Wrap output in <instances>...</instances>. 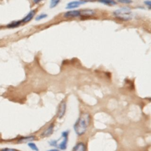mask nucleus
I'll use <instances>...</instances> for the list:
<instances>
[{
  "label": "nucleus",
  "instance_id": "nucleus-12",
  "mask_svg": "<svg viewBox=\"0 0 151 151\" xmlns=\"http://www.w3.org/2000/svg\"><path fill=\"white\" fill-rule=\"evenodd\" d=\"M99 2L102 4L107 5H115L116 4V2L115 0H99Z\"/></svg>",
  "mask_w": 151,
  "mask_h": 151
},
{
  "label": "nucleus",
  "instance_id": "nucleus-1",
  "mask_svg": "<svg viewBox=\"0 0 151 151\" xmlns=\"http://www.w3.org/2000/svg\"><path fill=\"white\" fill-rule=\"evenodd\" d=\"M89 124L90 115L87 113L82 114L74 126V129L76 133L78 135H83L86 130H87Z\"/></svg>",
  "mask_w": 151,
  "mask_h": 151
},
{
  "label": "nucleus",
  "instance_id": "nucleus-18",
  "mask_svg": "<svg viewBox=\"0 0 151 151\" xmlns=\"http://www.w3.org/2000/svg\"><path fill=\"white\" fill-rule=\"evenodd\" d=\"M1 151H18L15 149H11V148H4L2 149Z\"/></svg>",
  "mask_w": 151,
  "mask_h": 151
},
{
  "label": "nucleus",
  "instance_id": "nucleus-11",
  "mask_svg": "<svg viewBox=\"0 0 151 151\" xmlns=\"http://www.w3.org/2000/svg\"><path fill=\"white\" fill-rule=\"evenodd\" d=\"M73 151H86V146L83 143H79L74 146Z\"/></svg>",
  "mask_w": 151,
  "mask_h": 151
},
{
  "label": "nucleus",
  "instance_id": "nucleus-22",
  "mask_svg": "<svg viewBox=\"0 0 151 151\" xmlns=\"http://www.w3.org/2000/svg\"><path fill=\"white\" fill-rule=\"evenodd\" d=\"M81 1H83L86 3L87 1H96V0H81Z\"/></svg>",
  "mask_w": 151,
  "mask_h": 151
},
{
  "label": "nucleus",
  "instance_id": "nucleus-23",
  "mask_svg": "<svg viewBox=\"0 0 151 151\" xmlns=\"http://www.w3.org/2000/svg\"><path fill=\"white\" fill-rule=\"evenodd\" d=\"M48 151H59V150H57V149H51V150H49Z\"/></svg>",
  "mask_w": 151,
  "mask_h": 151
},
{
  "label": "nucleus",
  "instance_id": "nucleus-4",
  "mask_svg": "<svg viewBox=\"0 0 151 151\" xmlns=\"http://www.w3.org/2000/svg\"><path fill=\"white\" fill-rule=\"evenodd\" d=\"M68 134H69V132H68V131L63 132L62 133V136L64 138V140L63 141V142L59 145V148H60L61 149H62V150L66 149V148H67Z\"/></svg>",
  "mask_w": 151,
  "mask_h": 151
},
{
  "label": "nucleus",
  "instance_id": "nucleus-15",
  "mask_svg": "<svg viewBox=\"0 0 151 151\" xmlns=\"http://www.w3.org/2000/svg\"><path fill=\"white\" fill-rule=\"evenodd\" d=\"M28 146L33 150L35 151H38V148H37V146H36V145L34 143H29L28 144Z\"/></svg>",
  "mask_w": 151,
  "mask_h": 151
},
{
  "label": "nucleus",
  "instance_id": "nucleus-19",
  "mask_svg": "<svg viewBox=\"0 0 151 151\" xmlns=\"http://www.w3.org/2000/svg\"><path fill=\"white\" fill-rule=\"evenodd\" d=\"M145 4L148 7V8L150 9V7H151V3L150 1H145Z\"/></svg>",
  "mask_w": 151,
  "mask_h": 151
},
{
  "label": "nucleus",
  "instance_id": "nucleus-7",
  "mask_svg": "<svg viewBox=\"0 0 151 151\" xmlns=\"http://www.w3.org/2000/svg\"><path fill=\"white\" fill-rule=\"evenodd\" d=\"M36 14V11L34 10H32L31 11L23 18V23H28L30 21H31L34 16V15Z\"/></svg>",
  "mask_w": 151,
  "mask_h": 151
},
{
  "label": "nucleus",
  "instance_id": "nucleus-16",
  "mask_svg": "<svg viewBox=\"0 0 151 151\" xmlns=\"http://www.w3.org/2000/svg\"><path fill=\"white\" fill-rule=\"evenodd\" d=\"M46 17H47V14H41L39 15L38 17H37V18H36V21H39V20H42V19H44Z\"/></svg>",
  "mask_w": 151,
  "mask_h": 151
},
{
  "label": "nucleus",
  "instance_id": "nucleus-8",
  "mask_svg": "<svg viewBox=\"0 0 151 151\" xmlns=\"http://www.w3.org/2000/svg\"><path fill=\"white\" fill-rule=\"evenodd\" d=\"M80 16H92L95 14L94 11L92 9H83L80 11Z\"/></svg>",
  "mask_w": 151,
  "mask_h": 151
},
{
  "label": "nucleus",
  "instance_id": "nucleus-20",
  "mask_svg": "<svg viewBox=\"0 0 151 151\" xmlns=\"http://www.w3.org/2000/svg\"><path fill=\"white\" fill-rule=\"evenodd\" d=\"M50 145L52 146H56V141H51L50 142Z\"/></svg>",
  "mask_w": 151,
  "mask_h": 151
},
{
  "label": "nucleus",
  "instance_id": "nucleus-3",
  "mask_svg": "<svg viewBox=\"0 0 151 151\" xmlns=\"http://www.w3.org/2000/svg\"><path fill=\"white\" fill-rule=\"evenodd\" d=\"M66 109V103L64 101H62L59 106V109L57 112V117L60 119L62 118L63 116L65 114Z\"/></svg>",
  "mask_w": 151,
  "mask_h": 151
},
{
  "label": "nucleus",
  "instance_id": "nucleus-2",
  "mask_svg": "<svg viewBox=\"0 0 151 151\" xmlns=\"http://www.w3.org/2000/svg\"><path fill=\"white\" fill-rule=\"evenodd\" d=\"M113 15L117 18L123 21L131 20L133 17L131 9L127 7H123L116 9L114 11Z\"/></svg>",
  "mask_w": 151,
  "mask_h": 151
},
{
  "label": "nucleus",
  "instance_id": "nucleus-6",
  "mask_svg": "<svg viewBox=\"0 0 151 151\" xmlns=\"http://www.w3.org/2000/svg\"><path fill=\"white\" fill-rule=\"evenodd\" d=\"M64 17L66 18H74L80 16V11L78 10H72L66 12L64 15Z\"/></svg>",
  "mask_w": 151,
  "mask_h": 151
},
{
  "label": "nucleus",
  "instance_id": "nucleus-5",
  "mask_svg": "<svg viewBox=\"0 0 151 151\" xmlns=\"http://www.w3.org/2000/svg\"><path fill=\"white\" fill-rule=\"evenodd\" d=\"M86 2L83 1H71L69 3L67 4V6H66V8L67 9H73V8H78L79 7L80 5L85 4Z\"/></svg>",
  "mask_w": 151,
  "mask_h": 151
},
{
  "label": "nucleus",
  "instance_id": "nucleus-17",
  "mask_svg": "<svg viewBox=\"0 0 151 151\" xmlns=\"http://www.w3.org/2000/svg\"><path fill=\"white\" fill-rule=\"evenodd\" d=\"M118 2L122 4H129L132 3L131 0H118Z\"/></svg>",
  "mask_w": 151,
  "mask_h": 151
},
{
  "label": "nucleus",
  "instance_id": "nucleus-13",
  "mask_svg": "<svg viewBox=\"0 0 151 151\" xmlns=\"http://www.w3.org/2000/svg\"><path fill=\"white\" fill-rule=\"evenodd\" d=\"M60 1L61 0H51L50 7L51 8H53L56 7L59 4Z\"/></svg>",
  "mask_w": 151,
  "mask_h": 151
},
{
  "label": "nucleus",
  "instance_id": "nucleus-10",
  "mask_svg": "<svg viewBox=\"0 0 151 151\" xmlns=\"http://www.w3.org/2000/svg\"><path fill=\"white\" fill-rule=\"evenodd\" d=\"M35 139V137L33 136H27V137H23L19 139L18 143H26L28 142L33 141Z\"/></svg>",
  "mask_w": 151,
  "mask_h": 151
},
{
  "label": "nucleus",
  "instance_id": "nucleus-21",
  "mask_svg": "<svg viewBox=\"0 0 151 151\" xmlns=\"http://www.w3.org/2000/svg\"><path fill=\"white\" fill-rule=\"evenodd\" d=\"M42 0H33V1L35 4H38L39 3H40L41 1H42Z\"/></svg>",
  "mask_w": 151,
  "mask_h": 151
},
{
  "label": "nucleus",
  "instance_id": "nucleus-9",
  "mask_svg": "<svg viewBox=\"0 0 151 151\" xmlns=\"http://www.w3.org/2000/svg\"><path fill=\"white\" fill-rule=\"evenodd\" d=\"M53 129H54V125H51L46 129V130L42 133L41 136L42 137H48V136H50L53 132Z\"/></svg>",
  "mask_w": 151,
  "mask_h": 151
},
{
  "label": "nucleus",
  "instance_id": "nucleus-14",
  "mask_svg": "<svg viewBox=\"0 0 151 151\" xmlns=\"http://www.w3.org/2000/svg\"><path fill=\"white\" fill-rule=\"evenodd\" d=\"M21 23V21H14V22L11 23H10L8 26V27L9 28H16L18 26H19L20 25Z\"/></svg>",
  "mask_w": 151,
  "mask_h": 151
}]
</instances>
